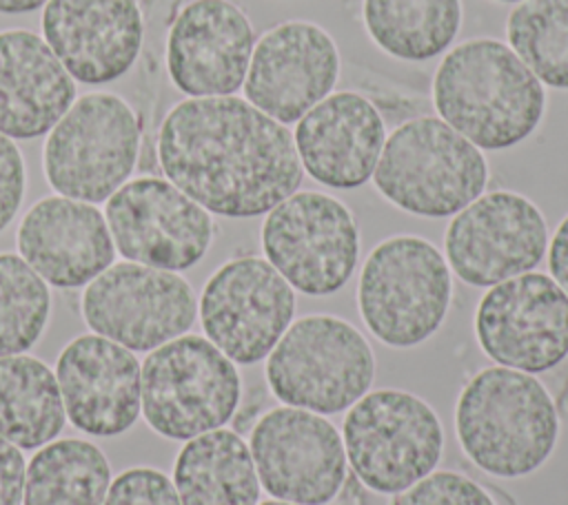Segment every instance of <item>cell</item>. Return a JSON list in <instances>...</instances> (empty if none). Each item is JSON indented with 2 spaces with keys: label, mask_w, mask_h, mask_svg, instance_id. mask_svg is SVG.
I'll return each mask as SVG.
<instances>
[{
  "label": "cell",
  "mask_w": 568,
  "mask_h": 505,
  "mask_svg": "<svg viewBox=\"0 0 568 505\" xmlns=\"http://www.w3.org/2000/svg\"><path fill=\"white\" fill-rule=\"evenodd\" d=\"M337 78L339 51L328 31L288 20L255 42L242 86L255 109L286 126L331 95Z\"/></svg>",
  "instance_id": "obj_17"
},
{
  "label": "cell",
  "mask_w": 568,
  "mask_h": 505,
  "mask_svg": "<svg viewBox=\"0 0 568 505\" xmlns=\"http://www.w3.org/2000/svg\"><path fill=\"white\" fill-rule=\"evenodd\" d=\"M548 270L559 288L568 295V215L557 226L552 239H548Z\"/></svg>",
  "instance_id": "obj_34"
},
{
  "label": "cell",
  "mask_w": 568,
  "mask_h": 505,
  "mask_svg": "<svg viewBox=\"0 0 568 505\" xmlns=\"http://www.w3.org/2000/svg\"><path fill=\"white\" fill-rule=\"evenodd\" d=\"M104 219L124 259L171 272L195 266L215 233L211 213L160 177L124 182L109 197Z\"/></svg>",
  "instance_id": "obj_16"
},
{
  "label": "cell",
  "mask_w": 568,
  "mask_h": 505,
  "mask_svg": "<svg viewBox=\"0 0 568 505\" xmlns=\"http://www.w3.org/2000/svg\"><path fill=\"white\" fill-rule=\"evenodd\" d=\"M293 142L302 168L315 182L348 190L373 177L386 126L368 97L337 91L297 120Z\"/></svg>",
  "instance_id": "obj_21"
},
{
  "label": "cell",
  "mask_w": 568,
  "mask_h": 505,
  "mask_svg": "<svg viewBox=\"0 0 568 505\" xmlns=\"http://www.w3.org/2000/svg\"><path fill=\"white\" fill-rule=\"evenodd\" d=\"M111 467L102 450L84 439L51 441L24 470L22 505H102Z\"/></svg>",
  "instance_id": "obj_27"
},
{
  "label": "cell",
  "mask_w": 568,
  "mask_h": 505,
  "mask_svg": "<svg viewBox=\"0 0 568 505\" xmlns=\"http://www.w3.org/2000/svg\"><path fill=\"white\" fill-rule=\"evenodd\" d=\"M102 505H182L173 481L153 467H131L113 478Z\"/></svg>",
  "instance_id": "obj_31"
},
{
  "label": "cell",
  "mask_w": 568,
  "mask_h": 505,
  "mask_svg": "<svg viewBox=\"0 0 568 505\" xmlns=\"http://www.w3.org/2000/svg\"><path fill=\"white\" fill-rule=\"evenodd\" d=\"M255 33L246 13L229 0H193L166 38V71L191 97L233 95L246 78Z\"/></svg>",
  "instance_id": "obj_18"
},
{
  "label": "cell",
  "mask_w": 568,
  "mask_h": 505,
  "mask_svg": "<svg viewBox=\"0 0 568 505\" xmlns=\"http://www.w3.org/2000/svg\"><path fill=\"white\" fill-rule=\"evenodd\" d=\"M295 290L255 255L222 264L204 284L197 312L206 339L233 363L253 365L271 354L293 323Z\"/></svg>",
  "instance_id": "obj_12"
},
{
  "label": "cell",
  "mask_w": 568,
  "mask_h": 505,
  "mask_svg": "<svg viewBox=\"0 0 568 505\" xmlns=\"http://www.w3.org/2000/svg\"><path fill=\"white\" fill-rule=\"evenodd\" d=\"M75 84L44 38L0 31V133L31 140L49 133L75 102Z\"/></svg>",
  "instance_id": "obj_23"
},
{
  "label": "cell",
  "mask_w": 568,
  "mask_h": 505,
  "mask_svg": "<svg viewBox=\"0 0 568 505\" xmlns=\"http://www.w3.org/2000/svg\"><path fill=\"white\" fill-rule=\"evenodd\" d=\"M158 162L171 184L222 217H257L302 184L293 133L235 95L189 97L158 133Z\"/></svg>",
  "instance_id": "obj_1"
},
{
  "label": "cell",
  "mask_w": 568,
  "mask_h": 505,
  "mask_svg": "<svg viewBox=\"0 0 568 505\" xmlns=\"http://www.w3.org/2000/svg\"><path fill=\"white\" fill-rule=\"evenodd\" d=\"M173 485L182 505H257L262 487L248 443L226 427L184 443Z\"/></svg>",
  "instance_id": "obj_24"
},
{
  "label": "cell",
  "mask_w": 568,
  "mask_h": 505,
  "mask_svg": "<svg viewBox=\"0 0 568 505\" xmlns=\"http://www.w3.org/2000/svg\"><path fill=\"white\" fill-rule=\"evenodd\" d=\"M257 505H297V503H286V501H264V503H257Z\"/></svg>",
  "instance_id": "obj_36"
},
{
  "label": "cell",
  "mask_w": 568,
  "mask_h": 505,
  "mask_svg": "<svg viewBox=\"0 0 568 505\" xmlns=\"http://www.w3.org/2000/svg\"><path fill=\"white\" fill-rule=\"evenodd\" d=\"M24 193V162L11 137L0 133V230L16 217Z\"/></svg>",
  "instance_id": "obj_32"
},
{
  "label": "cell",
  "mask_w": 568,
  "mask_h": 505,
  "mask_svg": "<svg viewBox=\"0 0 568 505\" xmlns=\"http://www.w3.org/2000/svg\"><path fill=\"white\" fill-rule=\"evenodd\" d=\"M20 257L51 286L80 288L113 264L104 215L87 202L53 195L33 204L18 228Z\"/></svg>",
  "instance_id": "obj_22"
},
{
  "label": "cell",
  "mask_w": 568,
  "mask_h": 505,
  "mask_svg": "<svg viewBox=\"0 0 568 505\" xmlns=\"http://www.w3.org/2000/svg\"><path fill=\"white\" fill-rule=\"evenodd\" d=\"M548 250L546 217L515 190L481 193L444 233L448 268L468 286L490 288L535 270Z\"/></svg>",
  "instance_id": "obj_13"
},
{
  "label": "cell",
  "mask_w": 568,
  "mask_h": 505,
  "mask_svg": "<svg viewBox=\"0 0 568 505\" xmlns=\"http://www.w3.org/2000/svg\"><path fill=\"white\" fill-rule=\"evenodd\" d=\"M453 275L442 250L417 235L382 239L357 281V310L368 332L388 348H415L444 323Z\"/></svg>",
  "instance_id": "obj_5"
},
{
  "label": "cell",
  "mask_w": 568,
  "mask_h": 505,
  "mask_svg": "<svg viewBox=\"0 0 568 505\" xmlns=\"http://www.w3.org/2000/svg\"><path fill=\"white\" fill-rule=\"evenodd\" d=\"M197 315L193 288L171 270L111 264L82 292L87 326L131 352H151L186 334Z\"/></svg>",
  "instance_id": "obj_11"
},
{
  "label": "cell",
  "mask_w": 568,
  "mask_h": 505,
  "mask_svg": "<svg viewBox=\"0 0 568 505\" xmlns=\"http://www.w3.org/2000/svg\"><path fill=\"white\" fill-rule=\"evenodd\" d=\"M42 33L73 80L104 84L131 69L144 24L135 0H47Z\"/></svg>",
  "instance_id": "obj_20"
},
{
  "label": "cell",
  "mask_w": 568,
  "mask_h": 505,
  "mask_svg": "<svg viewBox=\"0 0 568 505\" xmlns=\"http://www.w3.org/2000/svg\"><path fill=\"white\" fill-rule=\"evenodd\" d=\"M266 383L282 405L337 414L362 399L375 379L368 339L335 315L295 319L266 357Z\"/></svg>",
  "instance_id": "obj_6"
},
{
  "label": "cell",
  "mask_w": 568,
  "mask_h": 505,
  "mask_svg": "<svg viewBox=\"0 0 568 505\" xmlns=\"http://www.w3.org/2000/svg\"><path fill=\"white\" fill-rule=\"evenodd\" d=\"M393 505H497L493 496L473 478L435 470L408 489L395 494Z\"/></svg>",
  "instance_id": "obj_30"
},
{
  "label": "cell",
  "mask_w": 568,
  "mask_h": 505,
  "mask_svg": "<svg viewBox=\"0 0 568 505\" xmlns=\"http://www.w3.org/2000/svg\"><path fill=\"white\" fill-rule=\"evenodd\" d=\"M433 104L479 151H501L539 126L546 89L506 42L477 38L444 55L433 78Z\"/></svg>",
  "instance_id": "obj_2"
},
{
  "label": "cell",
  "mask_w": 568,
  "mask_h": 505,
  "mask_svg": "<svg viewBox=\"0 0 568 505\" xmlns=\"http://www.w3.org/2000/svg\"><path fill=\"white\" fill-rule=\"evenodd\" d=\"M373 184L384 199L417 217H453L488 184L481 151L442 117L399 124L384 142Z\"/></svg>",
  "instance_id": "obj_4"
},
{
  "label": "cell",
  "mask_w": 568,
  "mask_h": 505,
  "mask_svg": "<svg viewBox=\"0 0 568 505\" xmlns=\"http://www.w3.org/2000/svg\"><path fill=\"white\" fill-rule=\"evenodd\" d=\"M51 297L47 281L18 255H0V357L22 354L42 334Z\"/></svg>",
  "instance_id": "obj_29"
},
{
  "label": "cell",
  "mask_w": 568,
  "mask_h": 505,
  "mask_svg": "<svg viewBox=\"0 0 568 505\" xmlns=\"http://www.w3.org/2000/svg\"><path fill=\"white\" fill-rule=\"evenodd\" d=\"M342 441L359 483L395 496L435 472L444 454V425L422 396L382 388L346 410Z\"/></svg>",
  "instance_id": "obj_7"
},
{
  "label": "cell",
  "mask_w": 568,
  "mask_h": 505,
  "mask_svg": "<svg viewBox=\"0 0 568 505\" xmlns=\"http://www.w3.org/2000/svg\"><path fill=\"white\" fill-rule=\"evenodd\" d=\"M362 18L371 40L388 55L424 62L444 53L459 27V0H364Z\"/></svg>",
  "instance_id": "obj_26"
},
{
  "label": "cell",
  "mask_w": 568,
  "mask_h": 505,
  "mask_svg": "<svg viewBox=\"0 0 568 505\" xmlns=\"http://www.w3.org/2000/svg\"><path fill=\"white\" fill-rule=\"evenodd\" d=\"M248 450L260 485L277 501L328 505L346 481V450L322 414L280 405L257 419Z\"/></svg>",
  "instance_id": "obj_14"
},
{
  "label": "cell",
  "mask_w": 568,
  "mask_h": 505,
  "mask_svg": "<svg viewBox=\"0 0 568 505\" xmlns=\"http://www.w3.org/2000/svg\"><path fill=\"white\" fill-rule=\"evenodd\" d=\"M67 421L55 374L36 357H0V436L20 450L55 439Z\"/></svg>",
  "instance_id": "obj_25"
},
{
  "label": "cell",
  "mask_w": 568,
  "mask_h": 505,
  "mask_svg": "<svg viewBox=\"0 0 568 505\" xmlns=\"http://www.w3.org/2000/svg\"><path fill=\"white\" fill-rule=\"evenodd\" d=\"M140 381L144 421L171 441L224 427L242 396L235 363L200 334H180L151 350Z\"/></svg>",
  "instance_id": "obj_8"
},
{
  "label": "cell",
  "mask_w": 568,
  "mask_h": 505,
  "mask_svg": "<svg viewBox=\"0 0 568 505\" xmlns=\"http://www.w3.org/2000/svg\"><path fill=\"white\" fill-rule=\"evenodd\" d=\"M497 2H521V0H497Z\"/></svg>",
  "instance_id": "obj_37"
},
{
  "label": "cell",
  "mask_w": 568,
  "mask_h": 505,
  "mask_svg": "<svg viewBox=\"0 0 568 505\" xmlns=\"http://www.w3.org/2000/svg\"><path fill=\"white\" fill-rule=\"evenodd\" d=\"M475 337L504 368L548 372L568 357V295L535 270L495 284L477 303Z\"/></svg>",
  "instance_id": "obj_15"
},
{
  "label": "cell",
  "mask_w": 568,
  "mask_h": 505,
  "mask_svg": "<svg viewBox=\"0 0 568 505\" xmlns=\"http://www.w3.org/2000/svg\"><path fill=\"white\" fill-rule=\"evenodd\" d=\"M47 4V0H0V13H27Z\"/></svg>",
  "instance_id": "obj_35"
},
{
  "label": "cell",
  "mask_w": 568,
  "mask_h": 505,
  "mask_svg": "<svg viewBox=\"0 0 568 505\" xmlns=\"http://www.w3.org/2000/svg\"><path fill=\"white\" fill-rule=\"evenodd\" d=\"M506 35L541 84L568 91V0H521L508 13Z\"/></svg>",
  "instance_id": "obj_28"
},
{
  "label": "cell",
  "mask_w": 568,
  "mask_h": 505,
  "mask_svg": "<svg viewBox=\"0 0 568 505\" xmlns=\"http://www.w3.org/2000/svg\"><path fill=\"white\" fill-rule=\"evenodd\" d=\"M140 148L133 109L113 93L78 97L49 131L42 166L62 197L98 204L131 175Z\"/></svg>",
  "instance_id": "obj_9"
},
{
  "label": "cell",
  "mask_w": 568,
  "mask_h": 505,
  "mask_svg": "<svg viewBox=\"0 0 568 505\" xmlns=\"http://www.w3.org/2000/svg\"><path fill=\"white\" fill-rule=\"evenodd\" d=\"M264 259L293 290L326 297L346 286L359 259V230L346 204L320 190H295L266 213Z\"/></svg>",
  "instance_id": "obj_10"
},
{
  "label": "cell",
  "mask_w": 568,
  "mask_h": 505,
  "mask_svg": "<svg viewBox=\"0 0 568 505\" xmlns=\"http://www.w3.org/2000/svg\"><path fill=\"white\" fill-rule=\"evenodd\" d=\"M24 470L20 447L0 436V505H22Z\"/></svg>",
  "instance_id": "obj_33"
},
{
  "label": "cell",
  "mask_w": 568,
  "mask_h": 505,
  "mask_svg": "<svg viewBox=\"0 0 568 505\" xmlns=\"http://www.w3.org/2000/svg\"><path fill=\"white\" fill-rule=\"evenodd\" d=\"M140 374V361L124 346L95 332L75 337L55 363L67 419L91 436L126 432L142 410Z\"/></svg>",
  "instance_id": "obj_19"
},
{
  "label": "cell",
  "mask_w": 568,
  "mask_h": 505,
  "mask_svg": "<svg viewBox=\"0 0 568 505\" xmlns=\"http://www.w3.org/2000/svg\"><path fill=\"white\" fill-rule=\"evenodd\" d=\"M455 434L479 470L497 478H521L550 458L559 439V414L537 377L490 365L462 388Z\"/></svg>",
  "instance_id": "obj_3"
}]
</instances>
